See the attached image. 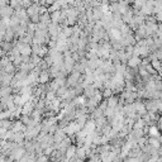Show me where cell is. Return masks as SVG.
<instances>
[{
  "mask_svg": "<svg viewBox=\"0 0 162 162\" xmlns=\"http://www.w3.org/2000/svg\"><path fill=\"white\" fill-rule=\"evenodd\" d=\"M34 110V103L32 100H27L22 105V115H29Z\"/></svg>",
  "mask_w": 162,
  "mask_h": 162,
  "instance_id": "cell-1",
  "label": "cell"
},
{
  "mask_svg": "<svg viewBox=\"0 0 162 162\" xmlns=\"http://www.w3.org/2000/svg\"><path fill=\"white\" fill-rule=\"evenodd\" d=\"M13 14H14V9L9 4L0 8V18H10Z\"/></svg>",
  "mask_w": 162,
  "mask_h": 162,
  "instance_id": "cell-2",
  "label": "cell"
},
{
  "mask_svg": "<svg viewBox=\"0 0 162 162\" xmlns=\"http://www.w3.org/2000/svg\"><path fill=\"white\" fill-rule=\"evenodd\" d=\"M15 34H14V29L12 27H7L5 32H4V41L7 42H13L15 39Z\"/></svg>",
  "mask_w": 162,
  "mask_h": 162,
  "instance_id": "cell-3",
  "label": "cell"
},
{
  "mask_svg": "<svg viewBox=\"0 0 162 162\" xmlns=\"http://www.w3.org/2000/svg\"><path fill=\"white\" fill-rule=\"evenodd\" d=\"M139 64H141V57H138V56H132L131 59L127 60V66L131 67V69L138 67Z\"/></svg>",
  "mask_w": 162,
  "mask_h": 162,
  "instance_id": "cell-4",
  "label": "cell"
},
{
  "mask_svg": "<svg viewBox=\"0 0 162 162\" xmlns=\"http://www.w3.org/2000/svg\"><path fill=\"white\" fill-rule=\"evenodd\" d=\"M49 80H51V77H49L48 70H43V71L39 72V75H38V82L39 84H47Z\"/></svg>",
  "mask_w": 162,
  "mask_h": 162,
  "instance_id": "cell-5",
  "label": "cell"
},
{
  "mask_svg": "<svg viewBox=\"0 0 162 162\" xmlns=\"http://www.w3.org/2000/svg\"><path fill=\"white\" fill-rule=\"evenodd\" d=\"M75 156H76L77 161H84V159H86V149H85L82 146L76 147V153H75Z\"/></svg>",
  "mask_w": 162,
  "mask_h": 162,
  "instance_id": "cell-6",
  "label": "cell"
},
{
  "mask_svg": "<svg viewBox=\"0 0 162 162\" xmlns=\"http://www.w3.org/2000/svg\"><path fill=\"white\" fill-rule=\"evenodd\" d=\"M25 127L27 126H24L19 119L18 120H15V122H13V126H12V131L13 132H24L25 131Z\"/></svg>",
  "mask_w": 162,
  "mask_h": 162,
  "instance_id": "cell-7",
  "label": "cell"
},
{
  "mask_svg": "<svg viewBox=\"0 0 162 162\" xmlns=\"http://www.w3.org/2000/svg\"><path fill=\"white\" fill-rule=\"evenodd\" d=\"M76 147H77V146H75V144H70V146L65 149V158H66V159H70L71 157L75 156V153H76Z\"/></svg>",
  "mask_w": 162,
  "mask_h": 162,
  "instance_id": "cell-8",
  "label": "cell"
},
{
  "mask_svg": "<svg viewBox=\"0 0 162 162\" xmlns=\"http://www.w3.org/2000/svg\"><path fill=\"white\" fill-rule=\"evenodd\" d=\"M25 141V137H24V133L23 132H14V136H13V142L18 143V144H22L24 143Z\"/></svg>",
  "mask_w": 162,
  "mask_h": 162,
  "instance_id": "cell-9",
  "label": "cell"
},
{
  "mask_svg": "<svg viewBox=\"0 0 162 162\" xmlns=\"http://www.w3.org/2000/svg\"><path fill=\"white\" fill-rule=\"evenodd\" d=\"M38 7H39L38 3H32L29 7H27V8H25V12H27L28 17H31V15H33V14H37V13H38Z\"/></svg>",
  "mask_w": 162,
  "mask_h": 162,
  "instance_id": "cell-10",
  "label": "cell"
},
{
  "mask_svg": "<svg viewBox=\"0 0 162 162\" xmlns=\"http://www.w3.org/2000/svg\"><path fill=\"white\" fill-rule=\"evenodd\" d=\"M94 123H95L96 129H100L104 124H106V123H108V119H106V117H105V115H101V117L95 118V119H94Z\"/></svg>",
  "mask_w": 162,
  "mask_h": 162,
  "instance_id": "cell-11",
  "label": "cell"
},
{
  "mask_svg": "<svg viewBox=\"0 0 162 162\" xmlns=\"http://www.w3.org/2000/svg\"><path fill=\"white\" fill-rule=\"evenodd\" d=\"M95 87L92 86V84H90V85H87L86 87H84V91H82V94L86 96V98H91V96H94V94H95Z\"/></svg>",
  "mask_w": 162,
  "mask_h": 162,
  "instance_id": "cell-12",
  "label": "cell"
},
{
  "mask_svg": "<svg viewBox=\"0 0 162 162\" xmlns=\"http://www.w3.org/2000/svg\"><path fill=\"white\" fill-rule=\"evenodd\" d=\"M49 17H51V22H53V23H59V22L61 20V10H55V12H52V13L49 14Z\"/></svg>",
  "mask_w": 162,
  "mask_h": 162,
  "instance_id": "cell-13",
  "label": "cell"
},
{
  "mask_svg": "<svg viewBox=\"0 0 162 162\" xmlns=\"http://www.w3.org/2000/svg\"><path fill=\"white\" fill-rule=\"evenodd\" d=\"M3 71L4 72H7V74H14L15 71H17V67L13 65V62H9V64H7L4 67H3Z\"/></svg>",
  "mask_w": 162,
  "mask_h": 162,
  "instance_id": "cell-14",
  "label": "cell"
},
{
  "mask_svg": "<svg viewBox=\"0 0 162 162\" xmlns=\"http://www.w3.org/2000/svg\"><path fill=\"white\" fill-rule=\"evenodd\" d=\"M101 17H103V12H101L100 7L92 8V18H94V20H99Z\"/></svg>",
  "mask_w": 162,
  "mask_h": 162,
  "instance_id": "cell-15",
  "label": "cell"
},
{
  "mask_svg": "<svg viewBox=\"0 0 162 162\" xmlns=\"http://www.w3.org/2000/svg\"><path fill=\"white\" fill-rule=\"evenodd\" d=\"M13 122L14 120H12V119H2L0 120V127H3V128H5V129H10L12 128V126H13Z\"/></svg>",
  "mask_w": 162,
  "mask_h": 162,
  "instance_id": "cell-16",
  "label": "cell"
},
{
  "mask_svg": "<svg viewBox=\"0 0 162 162\" xmlns=\"http://www.w3.org/2000/svg\"><path fill=\"white\" fill-rule=\"evenodd\" d=\"M39 22H42V23H44V24H49L51 23V17H49V13L48 12H46V13H43V14H39Z\"/></svg>",
  "mask_w": 162,
  "mask_h": 162,
  "instance_id": "cell-17",
  "label": "cell"
},
{
  "mask_svg": "<svg viewBox=\"0 0 162 162\" xmlns=\"http://www.w3.org/2000/svg\"><path fill=\"white\" fill-rule=\"evenodd\" d=\"M29 117H31L33 120H36V122H41V120H42V113H41L39 110H37V109H34V110L29 114Z\"/></svg>",
  "mask_w": 162,
  "mask_h": 162,
  "instance_id": "cell-18",
  "label": "cell"
},
{
  "mask_svg": "<svg viewBox=\"0 0 162 162\" xmlns=\"http://www.w3.org/2000/svg\"><path fill=\"white\" fill-rule=\"evenodd\" d=\"M101 95L104 99H108V98H110L113 95V90L110 87H103L101 89Z\"/></svg>",
  "mask_w": 162,
  "mask_h": 162,
  "instance_id": "cell-19",
  "label": "cell"
},
{
  "mask_svg": "<svg viewBox=\"0 0 162 162\" xmlns=\"http://www.w3.org/2000/svg\"><path fill=\"white\" fill-rule=\"evenodd\" d=\"M13 46H14V43H13V42H7V41H3V42H2V46H0V47H2V48H3V49L7 52V53H8V52H9V51L13 48Z\"/></svg>",
  "mask_w": 162,
  "mask_h": 162,
  "instance_id": "cell-20",
  "label": "cell"
},
{
  "mask_svg": "<svg viewBox=\"0 0 162 162\" xmlns=\"http://www.w3.org/2000/svg\"><path fill=\"white\" fill-rule=\"evenodd\" d=\"M61 31L64 32V34H65V37H66V38L71 37V36H72V33H74V28H72L71 25H66V27H64Z\"/></svg>",
  "mask_w": 162,
  "mask_h": 162,
  "instance_id": "cell-21",
  "label": "cell"
},
{
  "mask_svg": "<svg viewBox=\"0 0 162 162\" xmlns=\"http://www.w3.org/2000/svg\"><path fill=\"white\" fill-rule=\"evenodd\" d=\"M149 64H151V66L159 74V70H161V60H156V59H154V60H151Z\"/></svg>",
  "mask_w": 162,
  "mask_h": 162,
  "instance_id": "cell-22",
  "label": "cell"
},
{
  "mask_svg": "<svg viewBox=\"0 0 162 162\" xmlns=\"http://www.w3.org/2000/svg\"><path fill=\"white\" fill-rule=\"evenodd\" d=\"M133 9H137V10H139L143 5H144V3H146V0H133Z\"/></svg>",
  "mask_w": 162,
  "mask_h": 162,
  "instance_id": "cell-23",
  "label": "cell"
},
{
  "mask_svg": "<svg viewBox=\"0 0 162 162\" xmlns=\"http://www.w3.org/2000/svg\"><path fill=\"white\" fill-rule=\"evenodd\" d=\"M67 89H69V87H67L66 85H62V86H60V87H59V89L55 91L56 96H57V98H62V95L66 92V90H67Z\"/></svg>",
  "mask_w": 162,
  "mask_h": 162,
  "instance_id": "cell-24",
  "label": "cell"
},
{
  "mask_svg": "<svg viewBox=\"0 0 162 162\" xmlns=\"http://www.w3.org/2000/svg\"><path fill=\"white\" fill-rule=\"evenodd\" d=\"M92 86H94L95 89L101 90V89H103V81H101L100 79H95V80L92 81Z\"/></svg>",
  "mask_w": 162,
  "mask_h": 162,
  "instance_id": "cell-25",
  "label": "cell"
},
{
  "mask_svg": "<svg viewBox=\"0 0 162 162\" xmlns=\"http://www.w3.org/2000/svg\"><path fill=\"white\" fill-rule=\"evenodd\" d=\"M29 22H32V23L37 24V23L39 22V14L37 13V14H33V15H31V17H29Z\"/></svg>",
  "mask_w": 162,
  "mask_h": 162,
  "instance_id": "cell-26",
  "label": "cell"
},
{
  "mask_svg": "<svg viewBox=\"0 0 162 162\" xmlns=\"http://www.w3.org/2000/svg\"><path fill=\"white\" fill-rule=\"evenodd\" d=\"M154 89L161 91V89H162V85H161V80H159V79H158V80H154Z\"/></svg>",
  "mask_w": 162,
  "mask_h": 162,
  "instance_id": "cell-27",
  "label": "cell"
},
{
  "mask_svg": "<svg viewBox=\"0 0 162 162\" xmlns=\"http://www.w3.org/2000/svg\"><path fill=\"white\" fill-rule=\"evenodd\" d=\"M32 4V0H22V7L23 8H27Z\"/></svg>",
  "mask_w": 162,
  "mask_h": 162,
  "instance_id": "cell-28",
  "label": "cell"
},
{
  "mask_svg": "<svg viewBox=\"0 0 162 162\" xmlns=\"http://www.w3.org/2000/svg\"><path fill=\"white\" fill-rule=\"evenodd\" d=\"M20 57H22V62H29L31 61V56H23V55H20Z\"/></svg>",
  "mask_w": 162,
  "mask_h": 162,
  "instance_id": "cell-29",
  "label": "cell"
}]
</instances>
